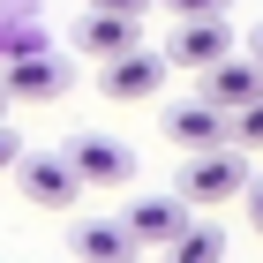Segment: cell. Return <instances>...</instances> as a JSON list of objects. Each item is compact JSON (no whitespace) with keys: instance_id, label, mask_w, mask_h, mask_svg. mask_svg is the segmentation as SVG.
<instances>
[{"instance_id":"obj_19","label":"cell","mask_w":263,"mask_h":263,"mask_svg":"<svg viewBox=\"0 0 263 263\" xmlns=\"http://www.w3.org/2000/svg\"><path fill=\"white\" fill-rule=\"evenodd\" d=\"M0 113H8V98H0Z\"/></svg>"},{"instance_id":"obj_15","label":"cell","mask_w":263,"mask_h":263,"mask_svg":"<svg viewBox=\"0 0 263 263\" xmlns=\"http://www.w3.org/2000/svg\"><path fill=\"white\" fill-rule=\"evenodd\" d=\"M83 8H90V15H128V23L151 15V0H83Z\"/></svg>"},{"instance_id":"obj_10","label":"cell","mask_w":263,"mask_h":263,"mask_svg":"<svg viewBox=\"0 0 263 263\" xmlns=\"http://www.w3.org/2000/svg\"><path fill=\"white\" fill-rule=\"evenodd\" d=\"M68 45L90 53V61H113V53L143 45V23H128V15H90V8H83V23H68Z\"/></svg>"},{"instance_id":"obj_18","label":"cell","mask_w":263,"mask_h":263,"mask_svg":"<svg viewBox=\"0 0 263 263\" xmlns=\"http://www.w3.org/2000/svg\"><path fill=\"white\" fill-rule=\"evenodd\" d=\"M248 61L263 68V23H256V30H248Z\"/></svg>"},{"instance_id":"obj_4","label":"cell","mask_w":263,"mask_h":263,"mask_svg":"<svg viewBox=\"0 0 263 263\" xmlns=\"http://www.w3.org/2000/svg\"><path fill=\"white\" fill-rule=\"evenodd\" d=\"M158 83H165V61L151 53V45H128V53L98 61V90H105L113 105H143V98H158Z\"/></svg>"},{"instance_id":"obj_13","label":"cell","mask_w":263,"mask_h":263,"mask_svg":"<svg viewBox=\"0 0 263 263\" xmlns=\"http://www.w3.org/2000/svg\"><path fill=\"white\" fill-rule=\"evenodd\" d=\"M226 143L233 151H263V98L241 105V113H226Z\"/></svg>"},{"instance_id":"obj_9","label":"cell","mask_w":263,"mask_h":263,"mask_svg":"<svg viewBox=\"0 0 263 263\" xmlns=\"http://www.w3.org/2000/svg\"><path fill=\"white\" fill-rule=\"evenodd\" d=\"M165 143H181V151H218L226 143V113L203 98H173L165 105Z\"/></svg>"},{"instance_id":"obj_2","label":"cell","mask_w":263,"mask_h":263,"mask_svg":"<svg viewBox=\"0 0 263 263\" xmlns=\"http://www.w3.org/2000/svg\"><path fill=\"white\" fill-rule=\"evenodd\" d=\"M226 53H233V23H226V15H203V23H173V38L158 45V61H165V68H188V76L218 68Z\"/></svg>"},{"instance_id":"obj_12","label":"cell","mask_w":263,"mask_h":263,"mask_svg":"<svg viewBox=\"0 0 263 263\" xmlns=\"http://www.w3.org/2000/svg\"><path fill=\"white\" fill-rule=\"evenodd\" d=\"M158 256H165V263H226V226H218V218H196V211H188V226H181V233L158 248Z\"/></svg>"},{"instance_id":"obj_8","label":"cell","mask_w":263,"mask_h":263,"mask_svg":"<svg viewBox=\"0 0 263 263\" xmlns=\"http://www.w3.org/2000/svg\"><path fill=\"white\" fill-rule=\"evenodd\" d=\"M121 226H128L136 248H165V241L188 226V203H181V196H136V203L121 211Z\"/></svg>"},{"instance_id":"obj_6","label":"cell","mask_w":263,"mask_h":263,"mask_svg":"<svg viewBox=\"0 0 263 263\" xmlns=\"http://www.w3.org/2000/svg\"><path fill=\"white\" fill-rule=\"evenodd\" d=\"M61 90H68V61H53V53H23L0 76V98L8 105H53Z\"/></svg>"},{"instance_id":"obj_1","label":"cell","mask_w":263,"mask_h":263,"mask_svg":"<svg viewBox=\"0 0 263 263\" xmlns=\"http://www.w3.org/2000/svg\"><path fill=\"white\" fill-rule=\"evenodd\" d=\"M241 188H248V151L218 143V151H188L173 196L181 203H241Z\"/></svg>"},{"instance_id":"obj_5","label":"cell","mask_w":263,"mask_h":263,"mask_svg":"<svg viewBox=\"0 0 263 263\" xmlns=\"http://www.w3.org/2000/svg\"><path fill=\"white\" fill-rule=\"evenodd\" d=\"M61 158L76 165L83 188H128V173H136V151H128V143H113V136H76Z\"/></svg>"},{"instance_id":"obj_17","label":"cell","mask_w":263,"mask_h":263,"mask_svg":"<svg viewBox=\"0 0 263 263\" xmlns=\"http://www.w3.org/2000/svg\"><path fill=\"white\" fill-rule=\"evenodd\" d=\"M15 158H23V136L0 121V173H15Z\"/></svg>"},{"instance_id":"obj_7","label":"cell","mask_w":263,"mask_h":263,"mask_svg":"<svg viewBox=\"0 0 263 263\" xmlns=\"http://www.w3.org/2000/svg\"><path fill=\"white\" fill-rule=\"evenodd\" d=\"M196 98L218 105V113H241V105L263 98V68L248 61V53H226L218 68H203V90H196Z\"/></svg>"},{"instance_id":"obj_11","label":"cell","mask_w":263,"mask_h":263,"mask_svg":"<svg viewBox=\"0 0 263 263\" xmlns=\"http://www.w3.org/2000/svg\"><path fill=\"white\" fill-rule=\"evenodd\" d=\"M68 248H76L83 263H136L143 256V248L128 241L121 218H76V226H68Z\"/></svg>"},{"instance_id":"obj_16","label":"cell","mask_w":263,"mask_h":263,"mask_svg":"<svg viewBox=\"0 0 263 263\" xmlns=\"http://www.w3.org/2000/svg\"><path fill=\"white\" fill-rule=\"evenodd\" d=\"M241 211H248V233L263 241V181H248V188H241Z\"/></svg>"},{"instance_id":"obj_3","label":"cell","mask_w":263,"mask_h":263,"mask_svg":"<svg viewBox=\"0 0 263 263\" xmlns=\"http://www.w3.org/2000/svg\"><path fill=\"white\" fill-rule=\"evenodd\" d=\"M15 188H23V203H38V211H68V203L83 196L76 165H68L61 151H23L15 158Z\"/></svg>"},{"instance_id":"obj_14","label":"cell","mask_w":263,"mask_h":263,"mask_svg":"<svg viewBox=\"0 0 263 263\" xmlns=\"http://www.w3.org/2000/svg\"><path fill=\"white\" fill-rule=\"evenodd\" d=\"M151 8H165L173 23H203V15H226L233 0H151Z\"/></svg>"}]
</instances>
